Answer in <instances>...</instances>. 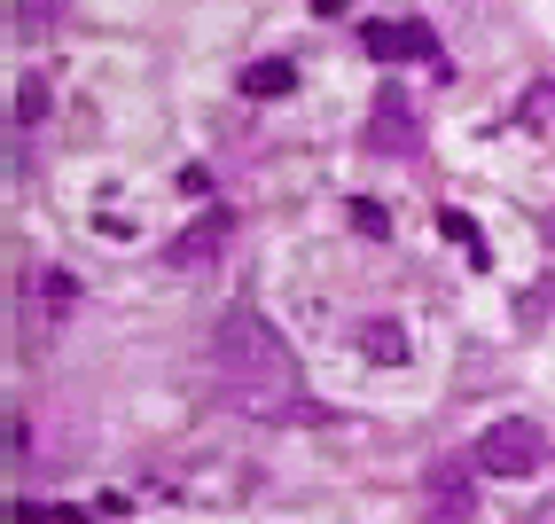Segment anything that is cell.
<instances>
[{"instance_id": "cell-1", "label": "cell", "mask_w": 555, "mask_h": 524, "mask_svg": "<svg viewBox=\"0 0 555 524\" xmlns=\"http://www.w3.org/2000/svg\"><path fill=\"white\" fill-rule=\"evenodd\" d=\"M211 384L219 399L250 423H282V416H306V392H298V353L282 345V329L258 314V306H228L211 329Z\"/></svg>"}, {"instance_id": "cell-2", "label": "cell", "mask_w": 555, "mask_h": 524, "mask_svg": "<svg viewBox=\"0 0 555 524\" xmlns=\"http://www.w3.org/2000/svg\"><path fill=\"white\" fill-rule=\"evenodd\" d=\"M150 477L165 485V501H204V509H219V501H243L250 485H258V470H243V462H211V455L157 462Z\"/></svg>"}, {"instance_id": "cell-3", "label": "cell", "mask_w": 555, "mask_h": 524, "mask_svg": "<svg viewBox=\"0 0 555 524\" xmlns=\"http://www.w3.org/2000/svg\"><path fill=\"white\" fill-rule=\"evenodd\" d=\"M469 462L486 470V477H532V470L547 462V431H540V423H525V416H501V423L477 431Z\"/></svg>"}, {"instance_id": "cell-4", "label": "cell", "mask_w": 555, "mask_h": 524, "mask_svg": "<svg viewBox=\"0 0 555 524\" xmlns=\"http://www.w3.org/2000/svg\"><path fill=\"white\" fill-rule=\"evenodd\" d=\"M477 477H486V470H477V462H430V516L438 524H469L477 516Z\"/></svg>"}, {"instance_id": "cell-5", "label": "cell", "mask_w": 555, "mask_h": 524, "mask_svg": "<svg viewBox=\"0 0 555 524\" xmlns=\"http://www.w3.org/2000/svg\"><path fill=\"white\" fill-rule=\"evenodd\" d=\"M360 40H367V55H430L438 63V31L430 24H367Z\"/></svg>"}, {"instance_id": "cell-6", "label": "cell", "mask_w": 555, "mask_h": 524, "mask_svg": "<svg viewBox=\"0 0 555 524\" xmlns=\"http://www.w3.org/2000/svg\"><path fill=\"white\" fill-rule=\"evenodd\" d=\"M367 141H376V149H415V141H423L415 102H406V94H384V102H376V126H367Z\"/></svg>"}, {"instance_id": "cell-7", "label": "cell", "mask_w": 555, "mask_h": 524, "mask_svg": "<svg viewBox=\"0 0 555 524\" xmlns=\"http://www.w3.org/2000/svg\"><path fill=\"white\" fill-rule=\"evenodd\" d=\"M31 306H40L48 321H63L70 306H79V274H70V267H40V274H31Z\"/></svg>"}, {"instance_id": "cell-8", "label": "cell", "mask_w": 555, "mask_h": 524, "mask_svg": "<svg viewBox=\"0 0 555 524\" xmlns=\"http://www.w3.org/2000/svg\"><path fill=\"white\" fill-rule=\"evenodd\" d=\"M219 235H228V219H204V228H180V235L165 243V258H172V267H204V258L219 251Z\"/></svg>"}, {"instance_id": "cell-9", "label": "cell", "mask_w": 555, "mask_h": 524, "mask_svg": "<svg viewBox=\"0 0 555 524\" xmlns=\"http://www.w3.org/2000/svg\"><path fill=\"white\" fill-rule=\"evenodd\" d=\"M360 353H367V360H384V368H399V360H406L399 321H367V329H360Z\"/></svg>"}, {"instance_id": "cell-10", "label": "cell", "mask_w": 555, "mask_h": 524, "mask_svg": "<svg viewBox=\"0 0 555 524\" xmlns=\"http://www.w3.org/2000/svg\"><path fill=\"white\" fill-rule=\"evenodd\" d=\"M9 524H87V509H70V501H16Z\"/></svg>"}, {"instance_id": "cell-11", "label": "cell", "mask_w": 555, "mask_h": 524, "mask_svg": "<svg viewBox=\"0 0 555 524\" xmlns=\"http://www.w3.org/2000/svg\"><path fill=\"white\" fill-rule=\"evenodd\" d=\"M289 87H298V71H289V63H250L243 71V94H289Z\"/></svg>"}, {"instance_id": "cell-12", "label": "cell", "mask_w": 555, "mask_h": 524, "mask_svg": "<svg viewBox=\"0 0 555 524\" xmlns=\"http://www.w3.org/2000/svg\"><path fill=\"white\" fill-rule=\"evenodd\" d=\"M16 110H24V126H40V118H48V87H40V79H24Z\"/></svg>"}, {"instance_id": "cell-13", "label": "cell", "mask_w": 555, "mask_h": 524, "mask_svg": "<svg viewBox=\"0 0 555 524\" xmlns=\"http://www.w3.org/2000/svg\"><path fill=\"white\" fill-rule=\"evenodd\" d=\"M352 228H360V235H384V228H391V219H384L376 204H352Z\"/></svg>"}, {"instance_id": "cell-14", "label": "cell", "mask_w": 555, "mask_h": 524, "mask_svg": "<svg viewBox=\"0 0 555 524\" xmlns=\"http://www.w3.org/2000/svg\"><path fill=\"white\" fill-rule=\"evenodd\" d=\"M540 235H547V243H555V212H547V219H540Z\"/></svg>"}, {"instance_id": "cell-15", "label": "cell", "mask_w": 555, "mask_h": 524, "mask_svg": "<svg viewBox=\"0 0 555 524\" xmlns=\"http://www.w3.org/2000/svg\"><path fill=\"white\" fill-rule=\"evenodd\" d=\"M532 524H555V501H547V509H540V516H532Z\"/></svg>"}, {"instance_id": "cell-16", "label": "cell", "mask_w": 555, "mask_h": 524, "mask_svg": "<svg viewBox=\"0 0 555 524\" xmlns=\"http://www.w3.org/2000/svg\"><path fill=\"white\" fill-rule=\"evenodd\" d=\"M540 102H547V110H555V87H547V94H540Z\"/></svg>"}]
</instances>
